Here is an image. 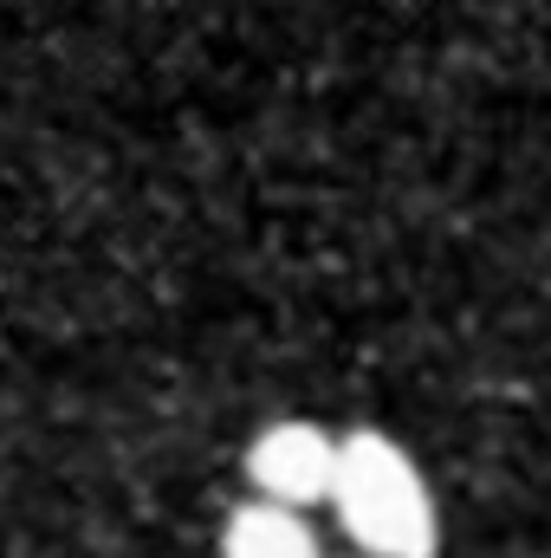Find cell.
I'll list each match as a JSON object with an SVG mask.
<instances>
[{
  "instance_id": "obj_1",
  "label": "cell",
  "mask_w": 551,
  "mask_h": 558,
  "mask_svg": "<svg viewBox=\"0 0 551 558\" xmlns=\"http://www.w3.org/2000/svg\"><path fill=\"white\" fill-rule=\"evenodd\" d=\"M344 526V539L364 558H434L441 553V513L434 494L409 461V448L383 428H357L338 441V481L325 500Z\"/></svg>"
},
{
  "instance_id": "obj_2",
  "label": "cell",
  "mask_w": 551,
  "mask_h": 558,
  "mask_svg": "<svg viewBox=\"0 0 551 558\" xmlns=\"http://www.w3.org/2000/svg\"><path fill=\"white\" fill-rule=\"evenodd\" d=\"M338 441L331 428L305 416H279L267 422L254 441H247V481H254V500L285 507V513H305L318 500H331V481H338Z\"/></svg>"
},
{
  "instance_id": "obj_3",
  "label": "cell",
  "mask_w": 551,
  "mask_h": 558,
  "mask_svg": "<svg viewBox=\"0 0 551 558\" xmlns=\"http://www.w3.org/2000/svg\"><path fill=\"white\" fill-rule=\"evenodd\" d=\"M221 558H325V553H318L305 513L247 500V507H234L228 526H221Z\"/></svg>"
}]
</instances>
